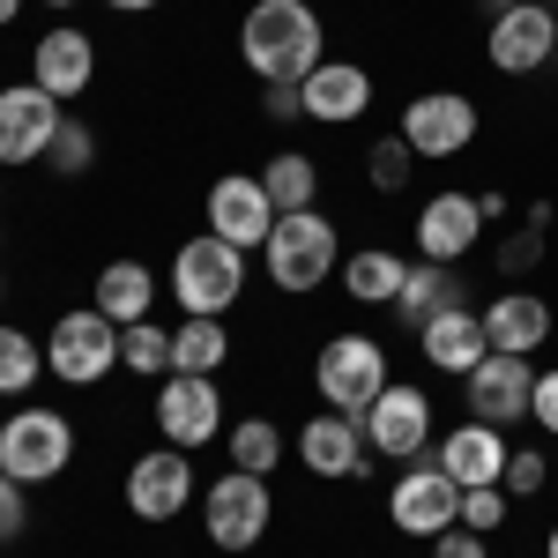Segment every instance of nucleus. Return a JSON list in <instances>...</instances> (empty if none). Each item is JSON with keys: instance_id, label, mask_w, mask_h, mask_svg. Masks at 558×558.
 Instances as JSON below:
<instances>
[{"instance_id": "obj_1", "label": "nucleus", "mask_w": 558, "mask_h": 558, "mask_svg": "<svg viewBox=\"0 0 558 558\" xmlns=\"http://www.w3.org/2000/svg\"><path fill=\"white\" fill-rule=\"evenodd\" d=\"M320 15L305 0H254L239 23V52L260 83H305L320 68Z\"/></svg>"}, {"instance_id": "obj_2", "label": "nucleus", "mask_w": 558, "mask_h": 558, "mask_svg": "<svg viewBox=\"0 0 558 558\" xmlns=\"http://www.w3.org/2000/svg\"><path fill=\"white\" fill-rule=\"evenodd\" d=\"M336 223L320 209H291V216H276V231H268V246H260V268H268V283L276 291H320L328 276H336Z\"/></svg>"}, {"instance_id": "obj_3", "label": "nucleus", "mask_w": 558, "mask_h": 558, "mask_svg": "<svg viewBox=\"0 0 558 558\" xmlns=\"http://www.w3.org/2000/svg\"><path fill=\"white\" fill-rule=\"evenodd\" d=\"M239 291H246V254H239V246H223L216 231L186 239V246L172 254V299L186 305V313L223 320V313L239 305Z\"/></svg>"}, {"instance_id": "obj_4", "label": "nucleus", "mask_w": 558, "mask_h": 558, "mask_svg": "<svg viewBox=\"0 0 558 558\" xmlns=\"http://www.w3.org/2000/svg\"><path fill=\"white\" fill-rule=\"evenodd\" d=\"M68 462H75V425L60 410L23 402L15 417H0V470L15 476V484H52Z\"/></svg>"}, {"instance_id": "obj_5", "label": "nucleus", "mask_w": 558, "mask_h": 558, "mask_svg": "<svg viewBox=\"0 0 558 558\" xmlns=\"http://www.w3.org/2000/svg\"><path fill=\"white\" fill-rule=\"evenodd\" d=\"M313 387H320L328 410L365 417V410L380 402V387H387V350L373 343V336H328L320 357H313Z\"/></svg>"}, {"instance_id": "obj_6", "label": "nucleus", "mask_w": 558, "mask_h": 558, "mask_svg": "<svg viewBox=\"0 0 558 558\" xmlns=\"http://www.w3.org/2000/svg\"><path fill=\"white\" fill-rule=\"evenodd\" d=\"M268 521H276V499H268V476L254 470H223L202 492V529H209L216 551H254L268 536Z\"/></svg>"}, {"instance_id": "obj_7", "label": "nucleus", "mask_w": 558, "mask_h": 558, "mask_svg": "<svg viewBox=\"0 0 558 558\" xmlns=\"http://www.w3.org/2000/svg\"><path fill=\"white\" fill-rule=\"evenodd\" d=\"M112 365H120V320H105L97 305H75V313L52 320V336H45V373H60L68 387H97Z\"/></svg>"}, {"instance_id": "obj_8", "label": "nucleus", "mask_w": 558, "mask_h": 558, "mask_svg": "<svg viewBox=\"0 0 558 558\" xmlns=\"http://www.w3.org/2000/svg\"><path fill=\"white\" fill-rule=\"evenodd\" d=\"M387 521H395L402 536L432 544V536H447V529L462 521V484L439 470V462H410V470L395 476V492H387Z\"/></svg>"}, {"instance_id": "obj_9", "label": "nucleus", "mask_w": 558, "mask_h": 558, "mask_svg": "<svg viewBox=\"0 0 558 558\" xmlns=\"http://www.w3.org/2000/svg\"><path fill=\"white\" fill-rule=\"evenodd\" d=\"M357 432H365V447H373L380 462H417V454H425V439H432V402H425V387L387 380L380 402L357 417Z\"/></svg>"}, {"instance_id": "obj_10", "label": "nucleus", "mask_w": 558, "mask_h": 558, "mask_svg": "<svg viewBox=\"0 0 558 558\" xmlns=\"http://www.w3.org/2000/svg\"><path fill=\"white\" fill-rule=\"evenodd\" d=\"M402 142H410L425 165L462 157V149L476 142V105L462 97V89H425V97L402 105Z\"/></svg>"}, {"instance_id": "obj_11", "label": "nucleus", "mask_w": 558, "mask_h": 558, "mask_svg": "<svg viewBox=\"0 0 558 558\" xmlns=\"http://www.w3.org/2000/svg\"><path fill=\"white\" fill-rule=\"evenodd\" d=\"M484 52H492L499 75H536L544 60H558V15L544 8V0H514L507 15H492Z\"/></svg>"}, {"instance_id": "obj_12", "label": "nucleus", "mask_w": 558, "mask_h": 558, "mask_svg": "<svg viewBox=\"0 0 558 558\" xmlns=\"http://www.w3.org/2000/svg\"><path fill=\"white\" fill-rule=\"evenodd\" d=\"M157 432H165V447H209L216 432H223V395L216 380L202 373H165V395H157Z\"/></svg>"}, {"instance_id": "obj_13", "label": "nucleus", "mask_w": 558, "mask_h": 558, "mask_svg": "<svg viewBox=\"0 0 558 558\" xmlns=\"http://www.w3.org/2000/svg\"><path fill=\"white\" fill-rule=\"evenodd\" d=\"M209 231L223 246H239V254H254L268 246V231H276V202L260 194V172H223L209 186Z\"/></svg>"}, {"instance_id": "obj_14", "label": "nucleus", "mask_w": 558, "mask_h": 558, "mask_svg": "<svg viewBox=\"0 0 558 558\" xmlns=\"http://www.w3.org/2000/svg\"><path fill=\"white\" fill-rule=\"evenodd\" d=\"M194 499V462L186 447H149L128 470V514L134 521H179Z\"/></svg>"}, {"instance_id": "obj_15", "label": "nucleus", "mask_w": 558, "mask_h": 558, "mask_svg": "<svg viewBox=\"0 0 558 558\" xmlns=\"http://www.w3.org/2000/svg\"><path fill=\"white\" fill-rule=\"evenodd\" d=\"M60 97H45L38 83H15L0 89V165H38L45 149H52V134H60Z\"/></svg>"}, {"instance_id": "obj_16", "label": "nucleus", "mask_w": 558, "mask_h": 558, "mask_svg": "<svg viewBox=\"0 0 558 558\" xmlns=\"http://www.w3.org/2000/svg\"><path fill=\"white\" fill-rule=\"evenodd\" d=\"M462 387H470V417H476V425H499V432H507V425L529 417L536 373H529V357H514V350H492Z\"/></svg>"}, {"instance_id": "obj_17", "label": "nucleus", "mask_w": 558, "mask_h": 558, "mask_svg": "<svg viewBox=\"0 0 558 558\" xmlns=\"http://www.w3.org/2000/svg\"><path fill=\"white\" fill-rule=\"evenodd\" d=\"M89 75H97V38L89 31H45L38 52H31V83L45 89V97H83Z\"/></svg>"}, {"instance_id": "obj_18", "label": "nucleus", "mask_w": 558, "mask_h": 558, "mask_svg": "<svg viewBox=\"0 0 558 558\" xmlns=\"http://www.w3.org/2000/svg\"><path fill=\"white\" fill-rule=\"evenodd\" d=\"M417 343H425V365H439V373H462V380H470L476 365L492 357L484 313H470V305H447V313H432L425 328H417Z\"/></svg>"}, {"instance_id": "obj_19", "label": "nucleus", "mask_w": 558, "mask_h": 558, "mask_svg": "<svg viewBox=\"0 0 558 558\" xmlns=\"http://www.w3.org/2000/svg\"><path fill=\"white\" fill-rule=\"evenodd\" d=\"M507 454H514V447H507V432H499V425H476V417H470V425H454L447 439H439V454H432V462L454 476L462 492H476V484H499V476H507Z\"/></svg>"}, {"instance_id": "obj_20", "label": "nucleus", "mask_w": 558, "mask_h": 558, "mask_svg": "<svg viewBox=\"0 0 558 558\" xmlns=\"http://www.w3.org/2000/svg\"><path fill=\"white\" fill-rule=\"evenodd\" d=\"M365 454H373V447H365L357 417H343V410H320V417L299 432V462L313 476H365V470H373Z\"/></svg>"}, {"instance_id": "obj_21", "label": "nucleus", "mask_w": 558, "mask_h": 558, "mask_svg": "<svg viewBox=\"0 0 558 558\" xmlns=\"http://www.w3.org/2000/svg\"><path fill=\"white\" fill-rule=\"evenodd\" d=\"M476 239H484L476 194H432L425 209H417V246H425V260H447V268H454Z\"/></svg>"}, {"instance_id": "obj_22", "label": "nucleus", "mask_w": 558, "mask_h": 558, "mask_svg": "<svg viewBox=\"0 0 558 558\" xmlns=\"http://www.w3.org/2000/svg\"><path fill=\"white\" fill-rule=\"evenodd\" d=\"M299 97H305V120L343 128V120H357V112L373 105V75H365L357 60H320V68L299 83Z\"/></svg>"}, {"instance_id": "obj_23", "label": "nucleus", "mask_w": 558, "mask_h": 558, "mask_svg": "<svg viewBox=\"0 0 558 558\" xmlns=\"http://www.w3.org/2000/svg\"><path fill=\"white\" fill-rule=\"evenodd\" d=\"M484 336H492V350L529 357V350L551 336V305L536 299V291H499V299L484 305Z\"/></svg>"}, {"instance_id": "obj_24", "label": "nucleus", "mask_w": 558, "mask_h": 558, "mask_svg": "<svg viewBox=\"0 0 558 558\" xmlns=\"http://www.w3.org/2000/svg\"><path fill=\"white\" fill-rule=\"evenodd\" d=\"M89 305H97L105 320H120V328L149 320V305H157V276H149V260H105Z\"/></svg>"}, {"instance_id": "obj_25", "label": "nucleus", "mask_w": 558, "mask_h": 558, "mask_svg": "<svg viewBox=\"0 0 558 558\" xmlns=\"http://www.w3.org/2000/svg\"><path fill=\"white\" fill-rule=\"evenodd\" d=\"M447 305H462V283H454V268H447V260H417V268L402 276V299H395V313H402L410 328H425L432 313H447Z\"/></svg>"}, {"instance_id": "obj_26", "label": "nucleus", "mask_w": 558, "mask_h": 558, "mask_svg": "<svg viewBox=\"0 0 558 558\" xmlns=\"http://www.w3.org/2000/svg\"><path fill=\"white\" fill-rule=\"evenodd\" d=\"M231 357V336H223V320H209V313H186L172 328V373H202V380H216V365Z\"/></svg>"}, {"instance_id": "obj_27", "label": "nucleus", "mask_w": 558, "mask_h": 558, "mask_svg": "<svg viewBox=\"0 0 558 558\" xmlns=\"http://www.w3.org/2000/svg\"><path fill=\"white\" fill-rule=\"evenodd\" d=\"M260 194L276 202V216L313 209V194H320V165H313V157H299V149H276V157L260 165Z\"/></svg>"}, {"instance_id": "obj_28", "label": "nucleus", "mask_w": 558, "mask_h": 558, "mask_svg": "<svg viewBox=\"0 0 558 558\" xmlns=\"http://www.w3.org/2000/svg\"><path fill=\"white\" fill-rule=\"evenodd\" d=\"M402 276H410V268L387 254V246H365V254L343 260V291L357 305H395V299H402Z\"/></svg>"}, {"instance_id": "obj_29", "label": "nucleus", "mask_w": 558, "mask_h": 558, "mask_svg": "<svg viewBox=\"0 0 558 558\" xmlns=\"http://www.w3.org/2000/svg\"><path fill=\"white\" fill-rule=\"evenodd\" d=\"M120 365H128L134 380L172 373V328H157V320H134V328H120Z\"/></svg>"}, {"instance_id": "obj_30", "label": "nucleus", "mask_w": 558, "mask_h": 558, "mask_svg": "<svg viewBox=\"0 0 558 558\" xmlns=\"http://www.w3.org/2000/svg\"><path fill=\"white\" fill-rule=\"evenodd\" d=\"M276 462H283V432L268 425V417H246V425H231V470L268 476Z\"/></svg>"}, {"instance_id": "obj_31", "label": "nucleus", "mask_w": 558, "mask_h": 558, "mask_svg": "<svg viewBox=\"0 0 558 558\" xmlns=\"http://www.w3.org/2000/svg\"><path fill=\"white\" fill-rule=\"evenodd\" d=\"M45 373V343H31L23 328H0V395H31Z\"/></svg>"}, {"instance_id": "obj_32", "label": "nucleus", "mask_w": 558, "mask_h": 558, "mask_svg": "<svg viewBox=\"0 0 558 558\" xmlns=\"http://www.w3.org/2000/svg\"><path fill=\"white\" fill-rule=\"evenodd\" d=\"M89 157H97V142H89V128L83 120H60V134H52V149H45V165H52V172H89Z\"/></svg>"}, {"instance_id": "obj_33", "label": "nucleus", "mask_w": 558, "mask_h": 558, "mask_svg": "<svg viewBox=\"0 0 558 558\" xmlns=\"http://www.w3.org/2000/svg\"><path fill=\"white\" fill-rule=\"evenodd\" d=\"M365 172H373V186H380V194H395L402 179L417 172V149H410L402 134H395V142H373V157H365Z\"/></svg>"}, {"instance_id": "obj_34", "label": "nucleus", "mask_w": 558, "mask_h": 558, "mask_svg": "<svg viewBox=\"0 0 558 558\" xmlns=\"http://www.w3.org/2000/svg\"><path fill=\"white\" fill-rule=\"evenodd\" d=\"M499 521H507V484H476V492H462V529L492 536Z\"/></svg>"}, {"instance_id": "obj_35", "label": "nucleus", "mask_w": 558, "mask_h": 558, "mask_svg": "<svg viewBox=\"0 0 558 558\" xmlns=\"http://www.w3.org/2000/svg\"><path fill=\"white\" fill-rule=\"evenodd\" d=\"M544 454H536V447H514V454H507V476H499V484H507V499H536V492H544Z\"/></svg>"}, {"instance_id": "obj_36", "label": "nucleus", "mask_w": 558, "mask_h": 558, "mask_svg": "<svg viewBox=\"0 0 558 558\" xmlns=\"http://www.w3.org/2000/svg\"><path fill=\"white\" fill-rule=\"evenodd\" d=\"M31 484H15V476L0 470V544H15L23 536V521H31V499H23Z\"/></svg>"}, {"instance_id": "obj_37", "label": "nucleus", "mask_w": 558, "mask_h": 558, "mask_svg": "<svg viewBox=\"0 0 558 558\" xmlns=\"http://www.w3.org/2000/svg\"><path fill=\"white\" fill-rule=\"evenodd\" d=\"M432 558H492V551L476 529H447V536H432Z\"/></svg>"}, {"instance_id": "obj_38", "label": "nucleus", "mask_w": 558, "mask_h": 558, "mask_svg": "<svg viewBox=\"0 0 558 558\" xmlns=\"http://www.w3.org/2000/svg\"><path fill=\"white\" fill-rule=\"evenodd\" d=\"M529 417L544 432H558V373H536V395H529Z\"/></svg>"}, {"instance_id": "obj_39", "label": "nucleus", "mask_w": 558, "mask_h": 558, "mask_svg": "<svg viewBox=\"0 0 558 558\" xmlns=\"http://www.w3.org/2000/svg\"><path fill=\"white\" fill-rule=\"evenodd\" d=\"M260 112H268V120H299V112H305L299 83H268V97H260Z\"/></svg>"}, {"instance_id": "obj_40", "label": "nucleus", "mask_w": 558, "mask_h": 558, "mask_svg": "<svg viewBox=\"0 0 558 558\" xmlns=\"http://www.w3.org/2000/svg\"><path fill=\"white\" fill-rule=\"evenodd\" d=\"M105 8H120V15H142V8H157V0H105Z\"/></svg>"}, {"instance_id": "obj_41", "label": "nucleus", "mask_w": 558, "mask_h": 558, "mask_svg": "<svg viewBox=\"0 0 558 558\" xmlns=\"http://www.w3.org/2000/svg\"><path fill=\"white\" fill-rule=\"evenodd\" d=\"M15 15H23V0H0V31H8V23H15Z\"/></svg>"}, {"instance_id": "obj_42", "label": "nucleus", "mask_w": 558, "mask_h": 558, "mask_svg": "<svg viewBox=\"0 0 558 558\" xmlns=\"http://www.w3.org/2000/svg\"><path fill=\"white\" fill-rule=\"evenodd\" d=\"M544 558H558V529H551V544H544Z\"/></svg>"}, {"instance_id": "obj_43", "label": "nucleus", "mask_w": 558, "mask_h": 558, "mask_svg": "<svg viewBox=\"0 0 558 558\" xmlns=\"http://www.w3.org/2000/svg\"><path fill=\"white\" fill-rule=\"evenodd\" d=\"M45 8H75V0H45Z\"/></svg>"}, {"instance_id": "obj_44", "label": "nucleus", "mask_w": 558, "mask_h": 558, "mask_svg": "<svg viewBox=\"0 0 558 558\" xmlns=\"http://www.w3.org/2000/svg\"><path fill=\"white\" fill-rule=\"evenodd\" d=\"M0 299H8V283H0Z\"/></svg>"}]
</instances>
